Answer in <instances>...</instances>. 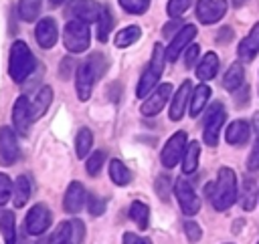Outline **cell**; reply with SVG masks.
Masks as SVG:
<instances>
[{"instance_id":"obj_31","label":"cell","mask_w":259,"mask_h":244,"mask_svg":"<svg viewBox=\"0 0 259 244\" xmlns=\"http://www.w3.org/2000/svg\"><path fill=\"white\" fill-rule=\"evenodd\" d=\"M109 177L115 186H127L132 181V173L130 169L123 165V161L119 159H111L109 161Z\"/></svg>"},{"instance_id":"obj_41","label":"cell","mask_w":259,"mask_h":244,"mask_svg":"<svg viewBox=\"0 0 259 244\" xmlns=\"http://www.w3.org/2000/svg\"><path fill=\"white\" fill-rule=\"evenodd\" d=\"M156 194L162 200H168V196H170V177L166 173L156 177Z\"/></svg>"},{"instance_id":"obj_2","label":"cell","mask_w":259,"mask_h":244,"mask_svg":"<svg viewBox=\"0 0 259 244\" xmlns=\"http://www.w3.org/2000/svg\"><path fill=\"white\" fill-rule=\"evenodd\" d=\"M206 196L210 198L214 210L225 212L237 200V177L235 171L229 167H221L217 173V181L206 186Z\"/></svg>"},{"instance_id":"obj_9","label":"cell","mask_w":259,"mask_h":244,"mask_svg":"<svg viewBox=\"0 0 259 244\" xmlns=\"http://www.w3.org/2000/svg\"><path fill=\"white\" fill-rule=\"evenodd\" d=\"M101 8L103 6H99L95 0H71L67 6V14L73 20H83L89 24V22H97Z\"/></svg>"},{"instance_id":"obj_19","label":"cell","mask_w":259,"mask_h":244,"mask_svg":"<svg viewBox=\"0 0 259 244\" xmlns=\"http://www.w3.org/2000/svg\"><path fill=\"white\" fill-rule=\"evenodd\" d=\"M190 95H192V83L190 81H184L178 87V91H176V95H174V99L170 103V119L172 121L182 119V115L186 111V105L190 101Z\"/></svg>"},{"instance_id":"obj_35","label":"cell","mask_w":259,"mask_h":244,"mask_svg":"<svg viewBox=\"0 0 259 244\" xmlns=\"http://www.w3.org/2000/svg\"><path fill=\"white\" fill-rule=\"evenodd\" d=\"M111 28H113V18H111V12H109V8H101V14H99V18H97V38L101 40V42H105L107 40V36H109V32H111Z\"/></svg>"},{"instance_id":"obj_6","label":"cell","mask_w":259,"mask_h":244,"mask_svg":"<svg viewBox=\"0 0 259 244\" xmlns=\"http://www.w3.org/2000/svg\"><path fill=\"white\" fill-rule=\"evenodd\" d=\"M225 119H227V111H225L223 103H212L206 113L204 129H202V139L206 145L214 147L219 143V133H221V127L225 125Z\"/></svg>"},{"instance_id":"obj_25","label":"cell","mask_w":259,"mask_h":244,"mask_svg":"<svg viewBox=\"0 0 259 244\" xmlns=\"http://www.w3.org/2000/svg\"><path fill=\"white\" fill-rule=\"evenodd\" d=\"M245 81V69L241 63H233L229 67V71L225 73V79H223V87L227 91H237Z\"/></svg>"},{"instance_id":"obj_51","label":"cell","mask_w":259,"mask_h":244,"mask_svg":"<svg viewBox=\"0 0 259 244\" xmlns=\"http://www.w3.org/2000/svg\"><path fill=\"white\" fill-rule=\"evenodd\" d=\"M231 2H233V6H243L247 0H231Z\"/></svg>"},{"instance_id":"obj_37","label":"cell","mask_w":259,"mask_h":244,"mask_svg":"<svg viewBox=\"0 0 259 244\" xmlns=\"http://www.w3.org/2000/svg\"><path fill=\"white\" fill-rule=\"evenodd\" d=\"M119 6L130 14H144L150 6V0H119Z\"/></svg>"},{"instance_id":"obj_21","label":"cell","mask_w":259,"mask_h":244,"mask_svg":"<svg viewBox=\"0 0 259 244\" xmlns=\"http://www.w3.org/2000/svg\"><path fill=\"white\" fill-rule=\"evenodd\" d=\"M225 139L231 145H243V143H247V139H249V123L243 121V119H237V121L229 123Z\"/></svg>"},{"instance_id":"obj_44","label":"cell","mask_w":259,"mask_h":244,"mask_svg":"<svg viewBox=\"0 0 259 244\" xmlns=\"http://www.w3.org/2000/svg\"><path fill=\"white\" fill-rule=\"evenodd\" d=\"M247 167H249L251 171L259 169V143H257V141H255V147H253V151H251V155H249V159H247Z\"/></svg>"},{"instance_id":"obj_43","label":"cell","mask_w":259,"mask_h":244,"mask_svg":"<svg viewBox=\"0 0 259 244\" xmlns=\"http://www.w3.org/2000/svg\"><path fill=\"white\" fill-rule=\"evenodd\" d=\"M198 52H200L198 44H190V46H188V50H186V54H184V65H186L188 69H192L194 63L198 60Z\"/></svg>"},{"instance_id":"obj_22","label":"cell","mask_w":259,"mask_h":244,"mask_svg":"<svg viewBox=\"0 0 259 244\" xmlns=\"http://www.w3.org/2000/svg\"><path fill=\"white\" fill-rule=\"evenodd\" d=\"M208 97H210V87H206L204 83L194 87V91H192V95H190V101H188L190 117H192V119L200 115V111L204 109V105H206Z\"/></svg>"},{"instance_id":"obj_10","label":"cell","mask_w":259,"mask_h":244,"mask_svg":"<svg viewBox=\"0 0 259 244\" xmlns=\"http://www.w3.org/2000/svg\"><path fill=\"white\" fill-rule=\"evenodd\" d=\"M83 232H85V226L81 220L73 218L69 222H63L59 224L51 244H81L83 240Z\"/></svg>"},{"instance_id":"obj_30","label":"cell","mask_w":259,"mask_h":244,"mask_svg":"<svg viewBox=\"0 0 259 244\" xmlns=\"http://www.w3.org/2000/svg\"><path fill=\"white\" fill-rule=\"evenodd\" d=\"M130 218L136 222V226H138L140 230H146L148 224H150V208H148L144 202L136 200V202H132V206H130Z\"/></svg>"},{"instance_id":"obj_48","label":"cell","mask_w":259,"mask_h":244,"mask_svg":"<svg viewBox=\"0 0 259 244\" xmlns=\"http://www.w3.org/2000/svg\"><path fill=\"white\" fill-rule=\"evenodd\" d=\"M69 67H71V58H65L63 65H61V77H63V79H69V75H71Z\"/></svg>"},{"instance_id":"obj_12","label":"cell","mask_w":259,"mask_h":244,"mask_svg":"<svg viewBox=\"0 0 259 244\" xmlns=\"http://www.w3.org/2000/svg\"><path fill=\"white\" fill-rule=\"evenodd\" d=\"M20 157L16 133L10 127H0V163L12 165Z\"/></svg>"},{"instance_id":"obj_38","label":"cell","mask_w":259,"mask_h":244,"mask_svg":"<svg viewBox=\"0 0 259 244\" xmlns=\"http://www.w3.org/2000/svg\"><path fill=\"white\" fill-rule=\"evenodd\" d=\"M190 4H192V0H170L168 2V14L172 18H178L190 8Z\"/></svg>"},{"instance_id":"obj_24","label":"cell","mask_w":259,"mask_h":244,"mask_svg":"<svg viewBox=\"0 0 259 244\" xmlns=\"http://www.w3.org/2000/svg\"><path fill=\"white\" fill-rule=\"evenodd\" d=\"M51 101H53V89H51V87H40V89H38V93H36V97H34V101L30 103L32 119L42 117V115L47 113V109H49Z\"/></svg>"},{"instance_id":"obj_18","label":"cell","mask_w":259,"mask_h":244,"mask_svg":"<svg viewBox=\"0 0 259 244\" xmlns=\"http://www.w3.org/2000/svg\"><path fill=\"white\" fill-rule=\"evenodd\" d=\"M34 36H36V42L42 46V48H51L55 46L57 38H59V30H57V22L53 18H42L36 22V28H34Z\"/></svg>"},{"instance_id":"obj_11","label":"cell","mask_w":259,"mask_h":244,"mask_svg":"<svg viewBox=\"0 0 259 244\" xmlns=\"http://www.w3.org/2000/svg\"><path fill=\"white\" fill-rule=\"evenodd\" d=\"M174 194H176V200H178V204L186 216H194L200 210V200L186 179H178L174 184Z\"/></svg>"},{"instance_id":"obj_50","label":"cell","mask_w":259,"mask_h":244,"mask_svg":"<svg viewBox=\"0 0 259 244\" xmlns=\"http://www.w3.org/2000/svg\"><path fill=\"white\" fill-rule=\"evenodd\" d=\"M67 0H51V6H61V4H65Z\"/></svg>"},{"instance_id":"obj_7","label":"cell","mask_w":259,"mask_h":244,"mask_svg":"<svg viewBox=\"0 0 259 244\" xmlns=\"http://www.w3.org/2000/svg\"><path fill=\"white\" fill-rule=\"evenodd\" d=\"M51 222H53L51 210H49L45 204H34V206L28 210V214H26L24 226H26V232H28L30 236H42V234L49 230Z\"/></svg>"},{"instance_id":"obj_49","label":"cell","mask_w":259,"mask_h":244,"mask_svg":"<svg viewBox=\"0 0 259 244\" xmlns=\"http://www.w3.org/2000/svg\"><path fill=\"white\" fill-rule=\"evenodd\" d=\"M253 127H255V133H257V143H259V113L253 115Z\"/></svg>"},{"instance_id":"obj_20","label":"cell","mask_w":259,"mask_h":244,"mask_svg":"<svg viewBox=\"0 0 259 244\" xmlns=\"http://www.w3.org/2000/svg\"><path fill=\"white\" fill-rule=\"evenodd\" d=\"M257 52H259V22L251 28V32L247 34V38H243L241 44H239V56H241V60H253Z\"/></svg>"},{"instance_id":"obj_46","label":"cell","mask_w":259,"mask_h":244,"mask_svg":"<svg viewBox=\"0 0 259 244\" xmlns=\"http://www.w3.org/2000/svg\"><path fill=\"white\" fill-rule=\"evenodd\" d=\"M125 244H152L148 238H138L134 234H125Z\"/></svg>"},{"instance_id":"obj_40","label":"cell","mask_w":259,"mask_h":244,"mask_svg":"<svg viewBox=\"0 0 259 244\" xmlns=\"http://www.w3.org/2000/svg\"><path fill=\"white\" fill-rule=\"evenodd\" d=\"M10 196H12V181L6 173H0V206H4Z\"/></svg>"},{"instance_id":"obj_45","label":"cell","mask_w":259,"mask_h":244,"mask_svg":"<svg viewBox=\"0 0 259 244\" xmlns=\"http://www.w3.org/2000/svg\"><path fill=\"white\" fill-rule=\"evenodd\" d=\"M180 28H182L180 20H172V22H168V24L164 26V36H172V32H178Z\"/></svg>"},{"instance_id":"obj_26","label":"cell","mask_w":259,"mask_h":244,"mask_svg":"<svg viewBox=\"0 0 259 244\" xmlns=\"http://www.w3.org/2000/svg\"><path fill=\"white\" fill-rule=\"evenodd\" d=\"M30 198V181L26 175H20L14 184H12V202L16 208H22Z\"/></svg>"},{"instance_id":"obj_34","label":"cell","mask_w":259,"mask_h":244,"mask_svg":"<svg viewBox=\"0 0 259 244\" xmlns=\"http://www.w3.org/2000/svg\"><path fill=\"white\" fill-rule=\"evenodd\" d=\"M40 12V0H18V14L24 22L36 20Z\"/></svg>"},{"instance_id":"obj_47","label":"cell","mask_w":259,"mask_h":244,"mask_svg":"<svg viewBox=\"0 0 259 244\" xmlns=\"http://www.w3.org/2000/svg\"><path fill=\"white\" fill-rule=\"evenodd\" d=\"M233 38V30L231 28H223L221 34H219V42H229Z\"/></svg>"},{"instance_id":"obj_28","label":"cell","mask_w":259,"mask_h":244,"mask_svg":"<svg viewBox=\"0 0 259 244\" xmlns=\"http://www.w3.org/2000/svg\"><path fill=\"white\" fill-rule=\"evenodd\" d=\"M198 157H200V143L198 141H190L184 149L182 155V171L184 173H192L198 167Z\"/></svg>"},{"instance_id":"obj_27","label":"cell","mask_w":259,"mask_h":244,"mask_svg":"<svg viewBox=\"0 0 259 244\" xmlns=\"http://www.w3.org/2000/svg\"><path fill=\"white\" fill-rule=\"evenodd\" d=\"M0 232L4 236L6 244H14L16 242V222H14V214L8 210L0 208Z\"/></svg>"},{"instance_id":"obj_5","label":"cell","mask_w":259,"mask_h":244,"mask_svg":"<svg viewBox=\"0 0 259 244\" xmlns=\"http://www.w3.org/2000/svg\"><path fill=\"white\" fill-rule=\"evenodd\" d=\"M89 24L83 20H69L65 24V32H63V42L65 48L69 52H83L89 48Z\"/></svg>"},{"instance_id":"obj_16","label":"cell","mask_w":259,"mask_h":244,"mask_svg":"<svg viewBox=\"0 0 259 244\" xmlns=\"http://www.w3.org/2000/svg\"><path fill=\"white\" fill-rule=\"evenodd\" d=\"M194 36H196L194 24H184V26L172 36V40H170V44H168V48H166V58H168V60H176L178 54L192 42Z\"/></svg>"},{"instance_id":"obj_8","label":"cell","mask_w":259,"mask_h":244,"mask_svg":"<svg viewBox=\"0 0 259 244\" xmlns=\"http://www.w3.org/2000/svg\"><path fill=\"white\" fill-rule=\"evenodd\" d=\"M184 149H186V133L184 131H176L172 133V137L166 141V145L162 147V153H160V161L164 167H174L178 163V159H182L184 155Z\"/></svg>"},{"instance_id":"obj_17","label":"cell","mask_w":259,"mask_h":244,"mask_svg":"<svg viewBox=\"0 0 259 244\" xmlns=\"http://www.w3.org/2000/svg\"><path fill=\"white\" fill-rule=\"evenodd\" d=\"M85 200H87V194H85V188L79 184V181H71L67 192H65V200H63V208L67 214H79L81 208L85 206Z\"/></svg>"},{"instance_id":"obj_39","label":"cell","mask_w":259,"mask_h":244,"mask_svg":"<svg viewBox=\"0 0 259 244\" xmlns=\"http://www.w3.org/2000/svg\"><path fill=\"white\" fill-rule=\"evenodd\" d=\"M184 234H186V238H188V242H190V244L198 242V240H200V236H202L200 226H198L196 222H192V220H186V222H184Z\"/></svg>"},{"instance_id":"obj_33","label":"cell","mask_w":259,"mask_h":244,"mask_svg":"<svg viewBox=\"0 0 259 244\" xmlns=\"http://www.w3.org/2000/svg\"><path fill=\"white\" fill-rule=\"evenodd\" d=\"M142 36V30H140V26H136V24H132V26H125V28H121L117 34H115V46H119V48H125V46H130V44H134L138 38Z\"/></svg>"},{"instance_id":"obj_3","label":"cell","mask_w":259,"mask_h":244,"mask_svg":"<svg viewBox=\"0 0 259 244\" xmlns=\"http://www.w3.org/2000/svg\"><path fill=\"white\" fill-rule=\"evenodd\" d=\"M34 56L28 48L26 42L16 40L10 48V58H8V73L12 77V81L22 83L30 77V73L34 71Z\"/></svg>"},{"instance_id":"obj_23","label":"cell","mask_w":259,"mask_h":244,"mask_svg":"<svg viewBox=\"0 0 259 244\" xmlns=\"http://www.w3.org/2000/svg\"><path fill=\"white\" fill-rule=\"evenodd\" d=\"M217 71H219V56L214 52H206L196 67V77L200 81H210L217 75Z\"/></svg>"},{"instance_id":"obj_14","label":"cell","mask_w":259,"mask_h":244,"mask_svg":"<svg viewBox=\"0 0 259 244\" xmlns=\"http://www.w3.org/2000/svg\"><path fill=\"white\" fill-rule=\"evenodd\" d=\"M172 93V85L170 83H162L156 87V91L150 93V97L146 99V103L142 105V115L146 117H152V115H158L162 111V107L168 103V97Z\"/></svg>"},{"instance_id":"obj_4","label":"cell","mask_w":259,"mask_h":244,"mask_svg":"<svg viewBox=\"0 0 259 244\" xmlns=\"http://www.w3.org/2000/svg\"><path fill=\"white\" fill-rule=\"evenodd\" d=\"M164 65H166V50L162 48V44H154L150 65L144 71V75L140 77V83H138V89H136V95L140 99H144L148 93H152L158 87V81L164 73Z\"/></svg>"},{"instance_id":"obj_32","label":"cell","mask_w":259,"mask_h":244,"mask_svg":"<svg viewBox=\"0 0 259 244\" xmlns=\"http://www.w3.org/2000/svg\"><path fill=\"white\" fill-rule=\"evenodd\" d=\"M91 145H93V133L87 129V127H81L77 131V137H75V151H77V157H87L89 151H91Z\"/></svg>"},{"instance_id":"obj_1","label":"cell","mask_w":259,"mask_h":244,"mask_svg":"<svg viewBox=\"0 0 259 244\" xmlns=\"http://www.w3.org/2000/svg\"><path fill=\"white\" fill-rule=\"evenodd\" d=\"M107 69V58L101 54V52H95V54H89L79 67H77V79H75V85H77V97L81 101H87L91 97V91H93V85L97 79L103 77Z\"/></svg>"},{"instance_id":"obj_13","label":"cell","mask_w":259,"mask_h":244,"mask_svg":"<svg viewBox=\"0 0 259 244\" xmlns=\"http://www.w3.org/2000/svg\"><path fill=\"white\" fill-rule=\"evenodd\" d=\"M227 12V0H198L196 16L202 24L219 22Z\"/></svg>"},{"instance_id":"obj_52","label":"cell","mask_w":259,"mask_h":244,"mask_svg":"<svg viewBox=\"0 0 259 244\" xmlns=\"http://www.w3.org/2000/svg\"><path fill=\"white\" fill-rule=\"evenodd\" d=\"M229 244H231V242H229Z\"/></svg>"},{"instance_id":"obj_36","label":"cell","mask_w":259,"mask_h":244,"mask_svg":"<svg viewBox=\"0 0 259 244\" xmlns=\"http://www.w3.org/2000/svg\"><path fill=\"white\" fill-rule=\"evenodd\" d=\"M103 163H105V151H103V149L93 151V153L87 157V163H85L87 173H89V175H97V173L101 171Z\"/></svg>"},{"instance_id":"obj_42","label":"cell","mask_w":259,"mask_h":244,"mask_svg":"<svg viewBox=\"0 0 259 244\" xmlns=\"http://www.w3.org/2000/svg\"><path fill=\"white\" fill-rule=\"evenodd\" d=\"M87 208H89V214H91V216H101V214L105 212V200H101V198H97V196H89Z\"/></svg>"},{"instance_id":"obj_15","label":"cell","mask_w":259,"mask_h":244,"mask_svg":"<svg viewBox=\"0 0 259 244\" xmlns=\"http://www.w3.org/2000/svg\"><path fill=\"white\" fill-rule=\"evenodd\" d=\"M32 121H34V119H32L30 101L22 95V97L16 99V103H14V107H12V123H14L16 131H18L20 135H26L28 129H30V125H32Z\"/></svg>"},{"instance_id":"obj_29","label":"cell","mask_w":259,"mask_h":244,"mask_svg":"<svg viewBox=\"0 0 259 244\" xmlns=\"http://www.w3.org/2000/svg\"><path fill=\"white\" fill-rule=\"evenodd\" d=\"M257 181L255 179H251V177H247L245 181H243V190H241V208L243 210H253L255 208V204H257Z\"/></svg>"}]
</instances>
